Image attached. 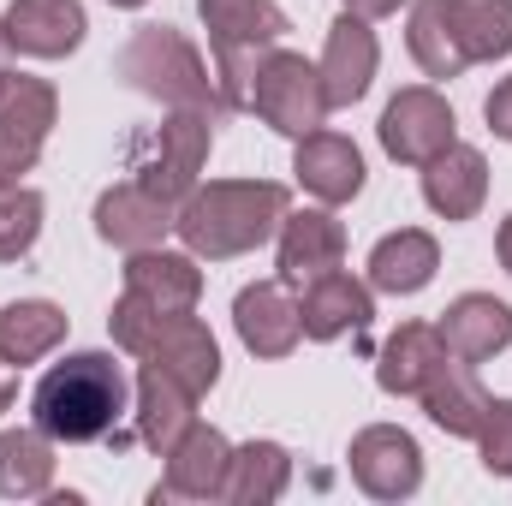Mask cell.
Masks as SVG:
<instances>
[{
  "label": "cell",
  "instance_id": "30",
  "mask_svg": "<svg viewBox=\"0 0 512 506\" xmlns=\"http://www.w3.org/2000/svg\"><path fill=\"white\" fill-rule=\"evenodd\" d=\"M405 48L417 60L423 78H459L465 72V54H459V36L441 12V0H411V18H405Z\"/></svg>",
  "mask_w": 512,
  "mask_h": 506
},
{
  "label": "cell",
  "instance_id": "24",
  "mask_svg": "<svg viewBox=\"0 0 512 506\" xmlns=\"http://www.w3.org/2000/svg\"><path fill=\"white\" fill-rule=\"evenodd\" d=\"M417 399H423L429 423H435L441 435H453V441H477V429H483V417H489L483 381L471 376V364H459V358H447Z\"/></svg>",
  "mask_w": 512,
  "mask_h": 506
},
{
  "label": "cell",
  "instance_id": "28",
  "mask_svg": "<svg viewBox=\"0 0 512 506\" xmlns=\"http://www.w3.org/2000/svg\"><path fill=\"white\" fill-rule=\"evenodd\" d=\"M54 489V441L30 429H0V501H42Z\"/></svg>",
  "mask_w": 512,
  "mask_h": 506
},
{
  "label": "cell",
  "instance_id": "20",
  "mask_svg": "<svg viewBox=\"0 0 512 506\" xmlns=\"http://www.w3.org/2000/svg\"><path fill=\"white\" fill-rule=\"evenodd\" d=\"M173 215H179L173 203L149 197L137 179H126V185H108L96 197V239L114 251H149V245H167Z\"/></svg>",
  "mask_w": 512,
  "mask_h": 506
},
{
  "label": "cell",
  "instance_id": "3",
  "mask_svg": "<svg viewBox=\"0 0 512 506\" xmlns=\"http://www.w3.org/2000/svg\"><path fill=\"white\" fill-rule=\"evenodd\" d=\"M108 334H114V346L131 352L137 364L173 370L191 393H209L221 381V346H215L209 322H197L191 310H155V304L120 292L114 310H108Z\"/></svg>",
  "mask_w": 512,
  "mask_h": 506
},
{
  "label": "cell",
  "instance_id": "10",
  "mask_svg": "<svg viewBox=\"0 0 512 506\" xmlns=\"http://www.w3.org/2000/svg\"><path fill=\"white\" fill-rule=\"evenodd\" d=\"M346 465H352V483H358L370 501H411V495L423 489V447H417V435L399 429V423H370V429H358Z\"/></svg>",
  "mask_w": 512,
  "mask_h": 506
},
{
  "label": "cell",
  "instance_id": "13",
  "mask_svg": "<svg viewBox=\"0 0 512 506\" xmlns=\"http://www.w3.org/2000/svg\"><path fill=\"white\" fill-rule=\"evenodd\" d=\"M197 399H203V393H191V387L173 376V370H161V364H143V370H137V381H131V417H137V441H143L155 459H167V453L179 447V435L197 423Z\"/></svg>",
  "mask_w": 512,
  "mask_h": 506
},
{
  "label": "cell",
  "instance_id": "15",
  "mask_svg": "<svg viewBox=\"0 0 512 506\" xmlns=\"http://www.w3.org/2000/svg\"><path fill=\"white\" fill-rule=\"evenodd\" d=\"M292 179L316 197V203H328V209H340V203H352L358 191H364V149L352 143V137H340V131H310V137H298V149H292Z\"/></svg>",
  "mask_w": 512,
  "mask_h": 506
},
{
  "label": "cell",
  "instance_id": "4",
  "mask_svg": "<svg viewBox=\"0 0 512 506\" xmlns=\"http://www.w3.org/2000/svg\"><path fill=\"white\" fill-rule=\"evenodd\" d=\"M120 78H126L137 96L161 102V108H209V114H227L209 60L173 24H137L131 30L126 48H120Z\"/></svg>",
  "mask_w": 512,
  "mask_h": 506
},
{
  "label": "cell",
  "instance_id": "5",
  "mask_svg": "<svg viewBox=\"0 0 512 506\" xmlns=\"http://www.w3.org/2000/svg\"><path fill=\"white\" fill-rule=\"evenodd\" d=\"M197 18L209 30V54H215V84H221V108H245L256 60L292 30L286 12L274 0H197Z\"/></svg>",
  "mask_w": 512,
  "mask_h": 506
},
{
  "label": "cell",
  "instance_id": "1",
  "mask_svg": "<svg viewBox=\"0 0 512 506\" xmlns=\"http://www.w3.org/2000/svg\"><path fill=\"white\" fill-rule=\"evenodd\" d=\"M120 417H131V381L114 352H66L30 387V423L66 447L108 441Z\"/></svg>",
  "mask_w": 512,
  "mask_h": 506
},
{
  "label": "cell",
  "instance_id": "29",
  "mask_svg": "<svg viewBox=\"0 0 512 506\" xmlns=\"http://www.w3.org/2000/svg\"><path fill=\"white\" fill-rule=\"evenodd\" d=\"M465 66H489L512 54V0H441Z\"/></svg>",
  "mask_w": 512,
  "mask_h": 506
},
{
  "label": "cell",
  "instance_id": "7",
  "mask_svg": "<svg viewBox=\"0 0 512 506\" xmlns=\"http://www.w3.org/2000/svg\"><path fill=\"white\" fill-rule=\"evenodd\" d=\"M245 108H251L268 131L292 137V143L310 137V131H322V120L334 114V108H328V90H322V72H316L304 54H292V48H268V54L256 60Z\"/></svg>",
  "mask_w": 512,
  "mask_h": 506
},
{
  "label": "cell",
  "instance_id": "34",
  "mask_svg": "<svg viewBox=\"0 0 512 506\" xmlns=\"http://www.w3.org/2000/svg\"><path fill=\"white\" fill-rule=\"evenodd\" d=\"M340 6H346V12H358V18H393L405 0H340Z\"/></svg>",
  "mask_w": 512,
  "mask_h": 506
},
{
  "label": "cell",
  "instance_id": "21",
  "mask_svg": "<svg viewBox=\"0 0 512 506\" xmlns=\"http://www.w3.org/2000/svg\"><path fill=\"white\" fill-rule=\"evenodd\" d=\"M489 197V161L471 143H447L435 161H423V203L441 221H471Z\"/></svg>",
  "mask_w": 512,
  "mask_h": 506
},
{
  "label": "cell",
  "instance_id": "14",
  "mask_svg": "<svg viewBox=\"0 0 512 506\" xmlns=\"http://www.w3.org/2000/svg\"><path fill=\"white\" fill-rule=\"evenodd\" d=\"M0 30L12 42V54H24V60H66L84 48L90 18L78 0H12Z\"/></svg>",
  "mask_w": 512,
  "mask_h": 506
},
{
  "label": "cell",
  "instance_id": "33",
  "mask_svg": "<svg viewBox=\"0 0 512 506\" xmlns=\"http://www.w3.org/2000/svg\"><path fill=\"white\" fill-rule=\"evenodd\" d=\"M483 120H489V131H495L501 143H512V78H501V84L489 90V102H483Z\"/></svg>",
  "mask_w": 512,
  "mask_h": 506
},
{
  "label": "cell",
  "instance_id": "16",
  "mask_svg": "<svg viewBox=\"0 0 512 506\" xmlns=\"http://www.w3.org/2000/svg\"><path fill=\"white\" fill-rule=\"evenodd\" d=\"M227 459H233V441L215 423H191L179 435V447L167 453V477L149 501H221Z\"/></svg>",
  "mask_w": 512,
  "mask_h": 506
},
{
  "label": "cell",
  "instance_id": "19",
  "mask_svg": "<svg viewBox=\"0 0 512 506\" xmlns=\"http://www.w3.org/2000/svg\"><path fill=\"white\" fill-rule=\"evenodd\" d=\"M274 239H280V280L286 286H304V280H316V274H328V268L346 262V227L334 221L328 203L286 209V221H280Z\"/></svg>",
  "mask_w": 512,
  "mask_h": 506
},
{
  "label": "cell",
  "instance_id": "35",
  "mask_svg": "<svg viewBox=\"0 0 512 506\" xmlns=\"http://www.w3.org/2000/svg\"><path fill=\"white\" fill-rule=\"evenodd\" d=\"M495 256H501V268L512 274V215L501 221V233H495Z\"/></svg>",
  "mask_w": 512,
  "mask_h": 506
},
{
  "label": "cell",
  "instance_id": "37",
  "mask_svg": "<svg viewBox=\"0 0 512 506\" xmlns=\"http://www.w3.org/2000/svg\"><path fill=\"white\" fill-rule=\"evenodd\" d=\"M108 6H120V12H137V6H149V0H108Z\"/></svg>",
  "mask_w": 512,
  "mask_h": 506
},
{
  "label": "cell",
  "instance_id": "23",
  "mask_svg": "<svg viewBox=\"0 0 512 506\" xmlns=\"http://www.w3.org/2000/svg\"><path fill=\"white\" fill-rule=\"evenodd\" d=\"M441 364H447L441 328H429V322H399V328L387 334V346L376 352V387L393 393V399H417Z\"/></svg>",
  "mask_w": 512,
  "mask_h": 506
},
{
  "label": "cell",
  "instance_id": "38",
  "mask_svg": "<svg viewBox=\"0 0 512 506\" xmlns=\"http://www.w3.org/2000/svg\"><path fill=\"white\" fill-rule=\"evenodd\" d=\"M6 48H12V42H6V30H0V72H6Z\"/></svg>",
  "mask_w": 512,
  "mask_h": 506
},
{
  "label": "cell",
  "instance_id": "31",
  "mask_svg": "<svg viewBox=\"0 0 512 506\" xmlns=\"http://www.w3.org/2000/svg\"><path fill=\"white\" fill-rule=\"evenodd\" d=\"M42 215H48L42 191H30L24 179H0V262H18L36 251Z\"/></svg>",
  "mask_w": 512,
  "mask_h": 506
},
{
  "label": "cell",
  "instance_id": "2",
  "mask_svg": "<svg viewBox=\"0 0 512 506\" xmlns=\"http://www.w3.org/2000/svg\"><path fill=\"white\" fill-rule=\"evenodd\" d=\"M286 209H292V197L274 179H209L179 203L173 233L185 239V251L197 262L203 256L233 262V256H251L256 245H268L280 233Z\"/></svg>",
  "mask_w": 512,
  "mask_h": 506
},
{
  "label": "cell",
  "instance_id": "36",
  "mask_svg": "<svg viewBox=\"0 0 512 506\" xmlns=\"http://www.w3.org/2000/svg\"><path fill=\"white\" fill-rule=\"evenodd\" d=\"M12 399H18V376L0 364V411H12Z\"/></svg>",
  "mask_w": 512,
  "mask_h": 506
},
{
  "label": "cell",
  "instance_id": "6",
  "mask_svg": "<svg viewBox=\"0 0 512 506\" xmlns=\"http://www.w3.org/2000/svg\"><path fill=\"white\" fill-rule=\"evenodd\" d=\"M215 149V114L209 108H167L161 126H149L131 143V179L161 197V203H185L203 185V161Z\"/></svg>",
  "mask_w": 512,
  "mask_h": 506
},
{
  "label": "cell",
  "instance_id": "18",
  "mask_svg": "<svg viewBox=\"0 0 512 506\" xmlns=\"http://www.w3.org/2000/svg\"><path fill=\"white\" fill-rule=\"evenodd\" d=\"M441 346L459 364H489L512 346V304H501L495 292H459L441 310Z\"/></svg>",
  "mask_w": 512,
  "mask_h": 506
},
{
  "label": "cell",
  "instance_id": "11",
  "mask_svg": "<svg viewBox=\"0 0 512 506\" xmlns=\"http://www.w3.org/2000/svg\"><path fill=\"white\" fill-rule=\"evenodd\" d=\"M376 66H382V42H376L370 18L340 12V18L328 24L322 60H316L322 90H328V108H352V102H364V96H370V84H376Z\"/></svg>",
  "mask_w": 512,
  "mask_h": 506
},
{
  "label": "cell",
  "instance_id": "25",
  "mask_svg": "<svg viewBox=\"0 0 512 506\" xmlns=\"http://www.w3.org/2000/svg\"><path fill=\"white\" fill-rule=\"evenodd\" d=\"M435 268H441L435 233L399 227V233L376 239V251H370V286L387 292V298H411V292H423V286L435 280Z\"/></svg>",
  "mask_w": 512,
  "mask_h": 506
},
{
  "label": "cell",
  "instance_id": "22",
  "mask_svg": "<svg viewBox=\"0 0 512 506\" xmlns=\"http://www.w3.org/2000/svg\"><path fill=\"white\" fill-rule=\"evenodd\" d=\"M126 292L155 304V310H197L203 298V268L191 251H167V245H149V251H126Z\"/></svg>",
  "mask_w": 512,
  "mask_h": 506
},
{
  "label": "cell",
  "instance_id": "32",
  "mask_svg": "<svg viewBox=\"0 0 512 506\" xmlns=\"http://www.w3.org/2000/svg\"><path fill=\"white\" fill-rule=\"evenodd\" d=\"M477 453L489 477H512V399H489V417L477 429Z\"/></svg>",
  "mask_w": 512,
  "mask_h": 506
},
{
  "label": "cell",
  "instance_id": "27",
  "mask_svg": "<svg viewBox=\"0 0 512 506\" xmlns=\"http://www.w3.org/2000/svg\"><path fill=\"white\" fill-rule=\"evenodd\" d=\"M292 483V453L280 441H245L233 447L227 459V483H221V501L227 506H268L286 495Z\"/></svg>",
  "mask_w": 512,
  "mask_h": 506
},
{
  "label": "cell",
  "instance_id": "12",
  "mask_svg": "<svg viewBox=\"0 0 512 506\" xmlns=\"http://www.w3.org/2000/svg\"><path fill=\"white\" fill-rule=\"evenodd\" d=\"M376 316V286L370 280H352L346 268H328L316 280H304V298H298V328L304 340H346V334H364Z\"/></svg>",
  "mask_w": 512,
  "mask_h": 506
},
{
  "label": "cell",
  "instance_id": "9",
  "mask_svg": "<svg viewBox=\"0 0 512 506\" xmlns=\"http://www.w3.org/2000/svg\"><path fill=\"white\" fill-rule=\"evenodd\" d=\"M376 137H382L387 161L423 167V161H435L447 143H459V120H453V102H447L435 84H405V90L382 108Z\"/></svg>",
  "mask_w": 512,
  "mask_h": 506
},
{
  "label": "cell",
  "instance_id": "17",
  "mask_svg": "<svg viewBox=\"0 0 512 506\" xmlns=\"http://www.w3.org/2000/svg\"><path fill=\"white\" fill-rule=\"evenodd\" d=\"M233 328H239V340H245L251 358H292V346L304 340L292 286H286L280 274L245 286V292L233 298Z\"/></svg>",
  "mask_w": 512,
  "mask_h": 506
},
{
  "label": "cell",
  "instance_id": "26",
  "mask_svg": "<svg viewBox=\"0 0 512 506\" xmlns=\"http://www.w3.org/2000/svg\"><path fill=\"white\" fill-rule=\"evenodd\" d=\"M60 340H66V310L54 298H18L0 310V364L6 370L42 364Z\"/></svg>",
  "mask_w": 512,
  "mask_h": 506
},
{
  "label": "cell",
  "instance_id": "8",
  "mask_svg": "<svg viewBox=\"0 0 512 506\" xmlns=\"http://www.w3.org/2000/svg\"><path fill=\"white\" fill-rule=\"evenodd\" d=\"M54 120H60V96L48 78L0 72V179H24L42 161Z\"/></svg>",
  "mask_w": 512,
  "mask_h": 506
}]
</instances>
